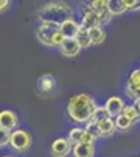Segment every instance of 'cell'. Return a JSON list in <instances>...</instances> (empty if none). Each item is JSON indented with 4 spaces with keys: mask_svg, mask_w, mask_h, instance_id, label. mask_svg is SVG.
<instances>
[{
    "mask_svg": "<svg viewBox=\"0 0 140 157\" xmlns=\"http://www.w3.org/2000/svg\"><path fill=\"white\" fill-rule=\"evenodd\" d=\"M99 132H101V138H110L113 134L117 132V124L113 118H107V120L99 123Z\"/></svg>",
    "mask_w": 140,
    "mask_h": 157,
    "instance_id": "13",
    "label": "cell"
},
{
    "mask_svg": "<svg viewBox=\"0 0 140 157\" xmlns=\"http://www.w3.org/2000/svg\"><path fill=\"white\" fill-rule=\"evenodd\" d=\"M38 17L41 22H49V24H63L65 21L74 17V10L60 0H52V2L44 3L38 10Z\"/></svg>",
    "mask_w": 140,
    "mask_h": 157,
    "instance_id": "2",
    "label": "cell"
},
{
    "mask_svg": "<svg viewBox=\"0 0 140 157\" xmlns=\"http://www.w3.org/2000/svg\"><path fill=\"white\" fill-rule=\"evenodd\" d=\"M98 104L88 93H76L66 104V115L69 121L79 126H85L93 118Z\"/></svg>",
    "mask_w": 140,
    "mask_h": 157,
    "instance_id": "1",
    "label": "cell"
},
{
    "mask_svg": "<svg viewBox=\"0 0 140 157\" xmlns=\"http://www.w3.org/2000/svg\"><path fill=\"white\" fill-rule=\"evenodd\" d=\"M33 138L30 135V132H27L25 129H16L11 132L10 137V148L16 152H27L32 148Z\"/></svg>",
    "mask_w": 140,
    "mask_h": 157,
    "instance_id": "4",
    "label": "cell"
},
{
    "mask_svg": "<svg viewBox=\"0 0 140 157\" xmlns=\"http://www.w3.org/2000/svg\"><path fill=\"white\" fill-rule=\"evenodd\" d=\"M80 25L85 29H93L99 25V13L90 10V8H85L82 13V19H80Z\"/></svg>",
    "mask_w": 140,
    "mask_h": 157,
    "instance_id": "11",
    "label": "cell"
},
{
    "mask_svg": "<svg viewBox=\"0 0 140 157\" xmlns=\"http://www.w3.org/2000/svg\"><path fill=\"white\" fill-rule=\"evenodd\" d=\"M60 50V54L63 57H66V58H74V57H77L80 54V44L77 43V39L76 38H65V41L61 43V46L58 47Z\"/></svg>",
    "mask_w": 140,
    "mask_h": 157,
    "instance_id": "9",
    "label": "cell"
},
{
    "mask_svg": "<svg viewBox=\"0 0 140 157\" xmlns=\"http://www.w3.org/2000/svg\"><path fill=\"white\" fill-rule=\"evenodd\" d=\"M138 69H140V66H138Z\"/></svg>",
    "mask_w": 140,
    "mask_h": 157,
    "instance_id": "30",
    "label": "cell"
},
{
    "mask_svg": "<svg viewBox=\"0 0 140 157\" xmlns=\"http://www.w3.org/2000/svg\"><path fill=\"white\" fill-rule=\"evenodd\" d=\"M96 146L90 143H77L72 146V157H95Z\"/></svg>",
    "mask_w": 140,
    "mask_h": 157,
    "instance_id": "12",
    "label": "cell"
},
{
    "mask_svg": "<svg viewBox=\"0 0 140 157\" xmlns=\"http://www.w3.org/2000/svg\"><path fill=\"white\" fill-rule=\"evenodd\" d=\"M76 39H77V43L80 44V47H82V49H85V47H90V46H91L90 30L85 29V27H82V25H80V30H79L77 36H76Z\"/></svg>",
    "mask_w": 140,
    "mask_h": 157,
    "instance_id": "18",
    "label": "cell"
},
{
    "mask_svg": "<svg viewBox=\"0 0 140 157\" xmlns=\"http://www.w3.org/2000/svg\"><path fill=\"white\" fill-rule=\"evenodd\" d=\"M124 3H126L128 11H134L135 6H137V0H124Z\"/></svg>",
    "mask_w": 140,
    "mask_h": 157,
    "instance_id": "27",
    "label": "cell"
},
{
    "mask_svg": "<svg viewBox=\"0 0 140 157\" xmlns=\"http://www.w3.org/2000/svg\"><path fill=\"white\" fill-rule=\"evenodd\" d=\"M80 30V22H77L74 17L65 21L63 24H60V32L65 38H76Z\"/></svg>",
    "mask_w": 140,
    "mask_h": 157,
    "instance_id": "10",
    "label": "cell"
},
{
    "mask_svg": "<svg viewBox=\"0 0 140 157\" xmlns=\"http://www.w3.org/2000/svg\"><path fill=\"white\" fill-rule=\"evenodd\" d=\"M126 104H128V102L124 101V98H121V96H118V94H112V96H109L107 101L104 102V107H106L107 113L110 115V118H113V120H115L118 115L123 113Z\"/></svg>",
    "mask_w": 140,
    "mask_h": 157,
    "instance_id": "8",
    "label": "cell"
},
{
    "mask_svg": "<svg viewBox=\"0 0 140 157\" xmlns=\"http://www.w3.org/2000/svg\"><path fill=\"white\" fill-rule=\"evenodd\" d=\"M19 129V116L14 110L11 109H3L0 112V130H6V132H13V130Z\"/></svg>",
    "mask_w": 140,
    "mask_h": 157,
    "instance_id": "7",
    "label": "cell"
},
{
    "mask_svg": "<svg viewBox=\"0 0 140 157\" xmlns=\"http://www.w3.org/2000/svg\"><path fill=\"white\" fill-rule=\"evenodd\" d=\"M138 157H140V155H138Z\"/></svg>",
    "mask_w": 140,
    "mask_h": 157,
    "instance_id": "31",
    "label": "cell"
},
{
    "mask_svg": "<svg viewBox=\"0 0 140 157\" xmlns=\"http://www.w3.org/2000/svg\"><path fill=\"white\" fill-rule=\"evenodd\" d=\"M107 11L112 16H121L124 13H128L124 0H107Z\"/></svg>",
    "mask_w": 140,
    "mask_h": 157,
    "instance_id": "14",
    "label": "cell"
},
{
    "mask_svg": "<svg viewBox=\"0 0 140 157\" xmlns=\"http://www.w3.org/2000/svg\"><path fill=\"white\" fill-rule=\"evenodd\" d=\"M123 115L128 116L134 124L140 123V112H138V109H137V105H135L134 102L126 104V107H124V110H123Z\"/></svg>",
    "mask_w": 140,
    "mask_h": 157,
    "instance_id": "17",
    "label": "cell"
},
{
    "mask_svg": "<svg viewBox=\"0 0 140 157\" xmlns=\"http://www.w3.org/2000/svg\"><path fill=\"white\" fill-rule=\"evenodd\" d=\"M36 39L46 47H60L65 41V36L60 32V25L49 24V22H40L36 27Z\"/></svg>",
    "mask_w": 140,
    "mask_h": 157,
    "instance_id": "3",
    "label": "cell"
},
{
    "mask_svg": "<svg viewBox=\"0 0 140 157\" xmlns=\"http://www.w3.org/2000/svg\"><path fill=\"white\" fill-rule=\"evenodd\" d=\"M0 146L5 148V146H10V137H11V132H6V130H0Z\"/></svg>",
    "mask_w": 140,
    "mask_h": 157,
    "instance_id": "25",
    "label": "cell"
},
{
    "mask_svg": "<svg viewBox=\"0 0 140 157\" xmlns=\"http://www.w3.org/2000/svg\"><path fill=\"white\" fill-rule=\"evenodd\" d=\"M84 134H85V127L84 126H76V127H71L69 129L68 138H69V141L72 143V145H77V143H80Z\"/></svg>",
    "mask_w": 140,
    "mask_h": 157,
    "instance_id": "19",
    "label": "cell"
},
{
    "mask_svg": "<svg viewBox=\"0 0 140 157\" xmlns=\"http://www.w3.org/2000/svg\"><path fill=\"white\" fill-rule=\"evenodd\" d=\"M134 104H135V105H137V109H138V112H140V98H138V99H137V101H135Z\"/></svg>",
    "mask_w": 140,
    "mask_h": 157,
    "instance_id": "28",
    "label": "cell"
},
{
    "mask_svg": "<svg viewBox=\"0 0 140 157\" xmlns=\"http://www.w3.org/2000/svg\"><path fill=\"white\" fill-rule=\"evenodd\" d=\"M72 143L68 137H58L50 143V155L52 157H68L72 154Z\"/></svg>",
    "mask_w": 140,
    "mask_h": 157,
    "instance_id": "6",
    "label": "cell"
},
{
    "mask_svg": "<svg viewBox=\"0 0 140 157\" xmlns=\"http://www.w3.org/2000/svg\"><path fill=\"white\" fill-rule=\"evenodd\" d=\"M90 38H91V46L103 44L104 39H106V30H104V27L98 25V27L90 29Z\"/></svg>",
    "mask_w": 140,
    "mask_h": 157,
    "instance_id": "16",
    "label": "cell"
},
{
    "mask_svg": "<svg viewBox=\"0 0 140 157\" xmlns=\"http://www.w3.org/2000/svg\"><path fill=\"white\" fill-rule=\"evenodd\" d=\"M2 157H16V155H11V154H6V155H2Z\"/></svg>",
    "mask_w": 140,
    "mask_h": 157,
    "instance_id": "29",
    "label": "cell"
},
{
    "mask_svg": "<svg viewBox=\"0 0 140 157\" xmlns=\"http://www.w3.org/2000/svg\"><path fill=\"white\" fill-rule=\"evenodd\" d=\"M124 96L126 99H129L132 102H135L140 98V69H132L128 75L126 80V86H124Z\"/></svg>",
    "mask_w": 140,
    "mask_h": 157,
    "instance_id": "5",
    "label": "cell"
},
{
    "mask_svg": "<svg viewBox=\"0 0 140 157\" xmlns=\"http://www.w3.org/2000/svg\"><path fill=\"white\" fill-rule=\"evenodd\" d=\"M112 14L106 10V11H103V13H99V25L103 27V25H107V24H110V21H112Z\"/></svg>",
    "mask_w": 140,
    "mask_h": 157,
    "instance_id": "24",
    "label": "cell"
},
{
    "mask_svg": "<svg viewBox=\"0 0 140 157\" xmlns=\"http://www.w3.org/2000/svg\"><path fill=\"white\" fill-rule=\"evenodd\" d=\"M57 82L55 78L50 75V74H44L40 77V80H38V88H40V91H43V93H49V91H52L55 88Z\"/></svg>",
    "mask_w": 140,
    "mask_h": 157,
    "instance_id": "15",
    "label": "cell"
},
{
    "mask_svg": "<svg viewBox=\"0 0 140 157\" xmlns=\"http://www.w3.org/2000/svg\"><path fill=\"white\" fill-rule=\"evenodd\" d=\"M87 8H90L96 13H103V11L107 10V0H90Z\"/></svg>",
    "mask_w": 140,
    "mask_h": 157,
    "instance_id": "21",
    "label": "cell"
},
{
    "mask_svg": "<svg viewBox=\"0 0 140 157\" xmlns=\"http://www.w3.org/2000/svg\"><path fill=\"white\" fill-rule=\"evenodd\" d=\"M115 124H117V130H120V132H128V130L134 126V123L123 113L115 118Z\"/></svg>",
    "mask_w": 140,
    "mask_h": 157,
    "instance_id": "20",
    "label": "cell"
},
{
    "mask_svg": "<svg viewBox=\"0 0 140 157\" xmlns=\"http://www.w3.org/2000/svg\"><path fill=\"white\" fill-rule=\"evenodd\" d=\"M84 127L87 129V132H88V134H91L96 140H98V138H101V132H99V123H96L95 120H90V121H88Z\"/></svg>",
    "mask_w": 140,
    "mask_h": 157,
    "instance_id": "22",
    "label": "cell"
},
{
    "mask_svg": "<svg viewBox=\"0 0 140 157\" xmlns=\"http://www.w3.org/2000/svg\"><path fill=\"white\" fill-rule=\"evenodd\" d=\"M10 5H11V0H0V11L6 13L10 10Z\"/></svg>",
    "mask_w": 140,
    "mask_h": 157,
    "instance_id": "26",
    "label": "cell"
},
{
    "mask_svg": "<svg viewBox=\"0 0 140 157\" xmlns=\"http://www.w3.org/2000/svg\"><path fill=\"white\" fill-rule=\"evenodd\" d=\"M107 118H110V115L107 113L106 107H104V105H98L96 110H95V113H93V118H91V120H95L96 123H101V121L107 120Z\"/></svg>",
    "mask_w": 140,
    "mask_h": 157,
    "instance_id": "23",
    "label": "cell"
}]
</instances>
